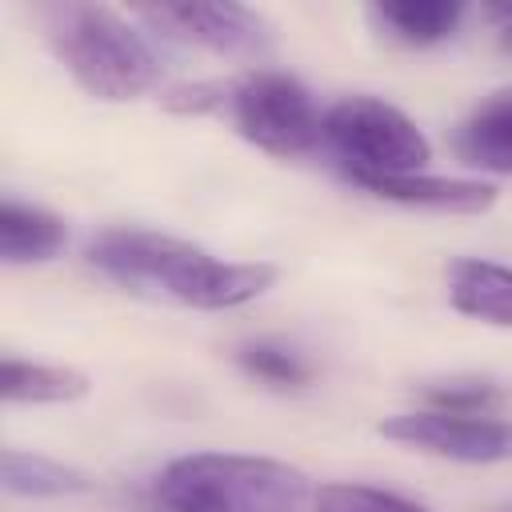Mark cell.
Here are the masks:
<instances>
[{"label":"cell","instance_id":"5","mask_svg":"<svg viewBox=\"0 0 512 512\" xmlns=\"http://www.w3.org/2000/svg\"><path fill=\"white\" fill-rule=\"evenodd\" d=\"M224 108L236 132L272 156H304L324 140V116L308 88L284 72H252L228 84Z\"/></svg>","mask_w":512,"mask_h":512},{"label":"cell","instance_id":"16","mask_svg":"<svg viewBox=\"0 0 512 512\" xmlns=\"http://www.w3.org/2000/svg\"><path fill=\"white\" fill-rule=\"evenodd\" d=\"M316 512H428V508L368 484H324L316 492Z\"/></svg>","mask_w":512,"mask_h":512},{"label":"cell","instance_id":"7","mask_svg":"<svg viewBox=\"0 0 512 512\" xmlns=\"http://www.w3.org/2000/svg\"><path fill=\"white\" fill-rule=\"evenodd\" d=\"M144 20L164 28V36L208 48L216 56H264L268 24L244 4H156L140 8Z\"/></svg>","mask_w":512,"mask_h":512},{"label":"cell","instance_id":"14","mask_svg":"<svg viewBox=\"0 0 512 512\" xmlns=\"http://www.w3.org/2000/svg\"><path fill=\"white\" fill-rule=\"evenodd\" d=\"M4 492L12 496H72V492H88V476L60 464V460H48V456H36V452H20V448H4Z\"/></svg>","mask_w":512,"mask_h":512},{"label":"cell","instance_id":"12","mask_svg":"<svg viewBox=\"0 0 512 512\" xmlns=\"http://www.w3.org/2000/svg\"><path fill=\"white\" fill-rule=\"evenodd\" d=\"M464 8L448 0H384L372 4V20L400 44H440L456 32Z\"/></svg>","mask_w":512,"mask_h":512},{"label":"cell","instance_id":"15","mask_svg":"<svg viewBox=\"0 0 512 512\" xmlns=\"http://www.w3.org/2000/svg\"><path fill=\"white\" fill-rule=\"evenodd\" d=\"M236 364H240L248 376L272 384V388H300V384H308V376H312V368H308L292 348H280V344H272V340L240 344V348H236Z\"/></svg>","mask_w":512,"mask_h":512},{"label":"cell","instance_id":"10","mask_svg":"<svg viewBox=\"0 0 512 512\" xmlns=\"http://www.w3.org/2000/svg\"><path fill=\"white\" fill-rule=\"evenodd\" d=\"M444 276H448V300L456 312L496 328H512V268L460 256L448 264Z\"/></svg>","mask_w":512,"mask_h":512},{"label":"cell","instance_id":"13","mask_svg":"<svg viewBox=\"0 0 512 512\" xmlns=\"http://www.w3.org/2000/svg\"><path fill=\"white\" fill-rule=\"evenodd\" d=\"M0 392L8 404H68L88 396V376L76 368H56V364H32L4 356L0 368Z\"/></svg>","mask_w":512,"mask_h":512},{"label":"cell","instance_id":"4","mask_svg":"<svg viewBox=\"0 0 512 512\" xmlns=\"http://www.w3.org/2000/svg\"><path fill=\"white\" fill-rule=\"evenodd\" d=\"M324 144L348 164V176H404L432 156L428 136L388 100L348 96L324 112Z\"/></svg>","mask_w":512,"mask_h":512},{"label":"cell","instance_id":"6","mask_svg":"<svg viewBox=\"0 0 512 512\" xmlns=\"http://www.w3.org/2000/svg\"><path fill=\"white\" fill-rule=\"evenodd\" d=\"M380 436L404 448H420L428 456L464 460V464L512 460V424L496 416H464V412H444V408L400 412L380 424Z\"/></svg>","mask_w":512,"mask_h":512},{"label":"cell","instance_id":"3","mask_svg":"<svg viewBox=\"0 0 512 512\" xmlns=\"http://www.w3.org/2000/svg\"><path fill=\"white\" fill-rule=\"evenodd\" d=\"M48 44L76 76V84L100 100H132L160 80V60L148 40L100 4H52L40 12Z\"/></svg>","mask_w":512,"mask_h":512},{"label":"cell","instance_id":"8","mask_svg":"<svg viewBox=\"0 0 512 512\" xmlns=\"http://www.w3.org/2000/svg\"><path fill=\"white\" fill-rule=\"evenodd\" d=\"M364 192L380 200H396L408 208H432V212H460L476 216L496 204V188L480 180H452V176H424V172H404V176H352Z\"/></svg>","mask_w":512,"mask_h":512},{"label":"cell","instance_id":"17","mask_svg":"<svg viewBox=\"0 0 512 512\" xmlns=\"http://www.w3.org/2000/svg\"><path fill=\"white\" fill-rule=\"evenodd\" d=\"M428 400H432V408H444V412L492 416V408L500 404V388L488 380H452L448 388H432Z\"/></svg>","mask_w":512,"mask_h":512},{"label":"cell","instance_id":"1","mask_svg":"<svg viewBox=\"0 0 512 512\" xmlns=\"http://www.w3.org/2000/svg\"><path fill=\"white\" fill-rule=\"evenodd\" d=\"M88 260L132 292L168 296L188 308H236L268 292L276 280V268L264 260H216L188 240L140 228L100 232L88 244Z\"/></svg>","mask_w":512,"mask_h":512},{"label":"cell","instance_id":"9","mask_svg":"<svg viewBox=\"0 0 512 512\" xmlns=\"http://www.w3.org/2000/svg\"><path fill=\"white\" fill-rule=\"evenodd\" d=\"M452 148L464 164L512 176V84L484 96L456 128Z\"/></svg>","mask_w":512,"mask_h":512},{"label":"cell","instance_id":"11","mask_svg":"<svg viewBox=\"0 0 512 512\" xmlns=\"http://www.w3.org/2000/svg\"><path fill=\"white\" fill-rule=\"evenodd\" d=\"M68 224L44 208L4 200L0 204V256L4 264H36L64 248Z\"/></svg>","mask_w":512,"mask_h":512},{"label":"cell","instance_id":"2","mask_svg":"<svg viewBox=\"0 0 512 512\" xmlns=\"http://www.w3.org/2000/svg\"><path fill=\"white\" fill-rule=\"evenodd\" d=\"M308 496L312 488L300 468L240 452H192L156 480L164 512H300Z\"/></svg>","mask_w":512,"mask_h":512},{"label":"cell","instance_id":"18","mask_svg":"<svg viewBox=\"0 0 512 512\" xmlns=\"http://www.w3.org/2000/svg\"><path fill=\"white\" fill-rule=\"evenodd\" d=\"M488 20L496 28V40L504 52H512V4H488Z\"/></svg>","mask_w":512,"mask_h":512}]
</instances>
